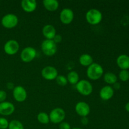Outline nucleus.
Listing matches in <instances>:
<instances>
[{
  "instance_id": "1",
  "label": "nucleus",
  "mask_w": 129,
  "mask_h": 129,
  "mask_svg": "<svg viewBox=\"0 0 129 129\" xmlns=\"http://www.w3.org/2000/svg\"><path fill=\"white\" fill-rule=\"evenodd\" d=\"M104 71L102 66L98 63L93 62L88 67L86 74L88 78L91 80L96 81L99 79L103 76Z\"/></svg>"
},
{
  "instance_id": "2",
  "label": "nucleus",
  "mask_w": 129,
  "mask_h": 129,
  "mask_svg": "<svg viewBox=\"0 0 129 129\" xmlns=\"http://www.w3.org/2000/svg\"><path fill=\"white\" fill-rule=\"evenodd\" d=\"M103 16L102 13L98 9L92 8L87 11L86 14V20L87 22L91 25H96L102 21Z\"/></svg>"
},
{
  "instance_id": "3",
  "label": "nucleus",
  "mask_w": 129,
  "mask_h": 129,
  "mask_svg": "<svg viewBox=\"0 0 129 129\" xmlns=\"http://www.w3.org/2000/svg\"><path fill=\"white\" fill-rule=\"evenodd\" d=\"M41 49L42 52L47 56H53L55 55L57 50V44L53 41V40L45 39L42 42L41 45Z\"/></svg>"
},
{
  "instance_id": "4",
  "label": "nucleus",
  "mask_w": 129,
  "mask_h": 129,
  "mask_svg": "<svg viewBox=\"0 0 129 129\" xmlns=\"http://www.w3.org/2000/svg\"><path fill=\"white\" fill-rule=\"evenodd\" d=\"M76 88L78 93L83 96L90 95L93 89L91 83L85 79L79 80L76 84Z\"/></svg>"
},
{
  "instance_id": "5",
  "label": "nucleus",
  "mask_w": 129,
  "mask_h": 129,
  "mask_svg": "<svg viewBox=\"0 0 129 129\" xmlns=\"http://www.w3.org/2000/svg\"><path fill=\"white\" fill-rule=\"evenodd\" d=\"M49 116L50 122L57 124L64 122L66 118V113L62 108H55L50 112Z\"/></svg>"
},
{
  "instance_id": "6",
  "label": "nucleus",
  "mask_w": 129,
  "mask_h": 129,
  "mask_svg": "<svg viewBox=\"0 0 129 129\" xmlns=\"http://www.w3.org/2000/svg\"><path fill=\"white\" fill-rule=\"evenodd\" d=\"M18 23V18L13 13L5 15L1 20V24L6 28H13Z\"/></svg>"
},
{
  "instance_id": "7",
  "label": "nucleus",
  "mask_w": 129,
  "mask_h": 129,
  "mask_svg": "<svg viewBox=\"0 0 129 129\" xmlns=\"http://www.w3.org/2000/svg\"><path fill=\"white\" fill-rule=\"evenodd\" d=\"M37 56V50L31 47H27L23 49L20 54V58L24 62L28 63L32 61Z\"/></svg>"
},
{
  "instance_id": "8",
  "label": "nucleus",
  "mask_w": 129,
  "mask_h": 129,
  "mask_svg": "<svg viewBox=\"0 0 129 129\" xmlns=\"http://www.w3.org/2000/svg\"><path fill=\"white\" fill-rule=\"evenodd\" d=\"M42 76L46 80L52 81L56 79L57 77L58 71L54 67L51 66H47L44 68L41 72Z\"/></svg>"
},
{
  "instance_id": "9",
  "label": "nucleus",
  "mask_w": 129,
  "mask_h": 129,
  "mask_svg": "<svg viewBox=\"0 0 129 129\" xmlns=\"http://www.w3.org/2000/svg\"><path fill=\"white\" fill-rule=\"evenodd\" d=\"M20 49L19 43L15 40H10L5 43L4 45V50L6 54L13 55L16 54Z\"/></svg>"
},
{
  "instance_id": "10",
  "label": "nucleus",
  "mask_w": 129,
  "mask_h": 129,
  "mask_svg": "<svg viewBox=\"0 0 129 129\" xmlns=\"http://www.w3.org/2000/svg\"><path fill=\"white\" fill-rule=\"evenodd\" d=\"M13 96L16 102H25L27 97V92L26 89L21 86H16L13 89Z\"/></svg>"
},
{
  "instance_id": "11",
  "label": "nucleus",
  "mask_w": 129,
  "mask_h": 129,
  "mask_svg": "<svg viewBox=\"0 0 129 129\" xmlns=\"http://www.w3.org/2000/svg\"><path fill=\"white\" fill-rule=\"evenodd\" d=\"M74 14L73 10L70 8H64L60 13V20L62 23L65 25L70 24L73 21Z\"/></svg>"
},
{
  "instance_id": "12",
  "label": "nucleus",
  "mask_w": 129,
  "mask_h": 129,
  "mask_svg": "<svg viewBox=\"0 0 129 129\" xmlns=\"http://www.w3.org/2000/svg\"><path fill=\"white\" fill-rule=\"evenodd\" d=\"M75 110L78 115L81 117H85L90 113V107L86 102H79L76 105Z\"/></svg>"
},
{
  "instance_id": "13",
  "label": "nucleus",
  "mask_w": 129,
  "mask_h": 129,
  "mask_svg": "<svg viewBox=\"0 0 129 129\" xmlns=\"http://www.w3.org/2000/svg\"><path fill=\"white\" fill-rule=\"evenodd\" d=\"M15 110V106L11 102H4L0 103V114L1 115L9 116L13 114Z\"/></svg>"
},
{
  "instance_id": "14",
  "label": "nucleus",
  "mask_w": 129,
  "mask_h": 129,
  "mask_svg": "<svg viewBox=\"0 0 129 129\" xmlns=\"http://www.w3.org/2000/svg\"><path fill=\"white\" fill-rule=\"evenodd\" d=\"M114 95V89L110 86H105L100 91V97L104 101L110 100Z\"/></svg>"
},
{
  "instance_id": "15",
  "label": "nucleus",
  "mask_w": 129,
  "mask_h": 129,
  "mask_svg": "<svg viewBox=\"0 0 129 129\" xmlns=\"http://www.w3.org/2000/svg\"><path fill=\"white\" fill-rule=\"evenodd\" d=\"M21 6L24 11L31 13L36 10L37 3L35 0H23L21 2Z\"/></svg>"
},
{
  "instance_id": "16",
  "label": "nucleus",
  "mask_w": 129,
  "mask_h": 129,
  "mask_svg": "<svg viewBox=\"0 0 129 129\" xmlns=\"http://www.w3.org/2000/svg\"><path fill=\"white\" fill-rule=\"evenodd\" d=\"M42 34L47 40H53L56 35V30L53 25L48 24L43 27Z\"/></svg>"
},
{
  "instance_id": "17",
  "label": "nucleus",
  "mask_w": 129,
  "mask_h": 129,
  "mask_svg": "<svg viewBox=\"0 0 129 129\" xmlns=\"http://www.w3.org/2000/svg\"><path fill=\"white\" fill-rule=\"evenodd\" d=\"M117 64L122 70L129 69V56L125 54L119 55L117 59Z\"/></svg>"
},
{
  "instance_id": "18",
  "label": "nucleus",
  "mask_w": 129,
  "mask_h": 129,
  "mask_svg": "<svg viewBox=\"0 0 129 129\" xmlns=\"http://www.w3.org/2000/svg\"><path fill=\"white\" fill-rule=\"evenodd\" d=\"M43 5L47 11H55L59 8V3L57 0H44Z\"/></svg>"
},
{
  "instance_id": "19",
  "label": "nucleus",
  "mask_w": 129,
  "mask_h": 129,
  "mask_svg": "<svg viewBox=\"0 0 129 129\" xmlns=\"http://www.w3.org/2000/svg\"><path fill=\"white\" fill-rule=\"evenodd\" d=\"M79 62L83 66L88 67L93 63V59L89 54H83L79 57Z\"/></svg>"
},
{
  "instance_id": "20",
  "label": "nucleus",
  "mask_w": 129,
  "mask_h": 129,
  "mask_svg": "<svg viewBox=\"0 0 129 129\" xmlns=\"http://www.w3.org/2000/svg\"><path fill=\"white\" fill-rule=\"evenodd\" d=\"M67 79L70 84H73V85H74V84L76 85L79 81V74L74 71L69 72L67 76Z\"/></svg>"
},
{
  "instance_id": "21",
  "label": "nucleus",
  "mask_w": 129,
  "mask_h": 129,
  "mask_svg": "<svg viewBox=\"0 0 129 129\" xmlns=\"http://www.w3.org/2000/svg\"><path fill=\"white\" fill-rule=\"evenodd\" d=\"M104 81L109 84H113L117 82V77L114 73H107L104 74Z\"/></svg>"
},
{
  "instance_id": "22",
  "label": "nucleus",
  "mask_w": 129,
  "mask_h": 129,
  "mask_svg": "<svg viewBox=\"0 0 129 129\" xmlns=\"http://www.w3.org/2000/svg\"><path fill=\"white\" fill-rule=\"evenodd\" d=\"M37 120L42 124H47L50 122L49 116L45 112H40L37 115Z\"/></svg>"
},
{
  "instance_id": "23",
  "label": "nucleus",
  "mask_w": 129,
  "mask_h": 129,
  "mask_svg": "<svg viewBox=\"0 0 129 129\" xmlns=\"http://www.w3.org/2000/svg\"><path fill=\"white\" fill-rule=\"evenodd\" d=\"M9 129H24V126L21 122L17 120H13L9 123Z\"/></svg>"
},
{
  "instance_id": "24",
  "label": "nucleus",
  "mask_w": 129,
  "mask_h": 129,
  "mask_svg": "<svg viewBox=\"0 0 129 129\" xmlns=\"http://www.w3.org/2000/svg\"><path fill=\"white\" fill-rule=\"evenodd\" d=\"M55 81L58 85L60 86H65L68 83L67 78L63 75H58L55 79Z\"/></svg>"
},
{
  "instance_id": "25",
  "label": "nucleus",
  "mask_w": 129,
  "mask_h": 129,
  "mask_svg": "<svg viewBox=\"0 0 129 129\" xmlns=\"http://www.w3.org/2000/svg\"><path fill=\"white\" fill-rule=\"evenodd\" d=\"M119 78L123 82H126L129 79V72L127 70H122L119 73Z\"/></svg>"
},
{
  "instance_id": "26",
  "label": "nucleus",
  "mask_w": 129,
  "mask_h": 129,
  "mask_svg": "<svg viewBox=\"0 0 129 129\" xmlns=\"http://www.w3.org/2000/svg\"><path fill=\"white\" fill-rule=\"evenodd\" d=\"M9 122L6 118L0 117V129H6L8 128Z\"/></svg>"
},
{
  "instance_id": "27",
  "label": "nucleus",
  "mask_w": 129,
  "mask_h": 129,
  "mask_svg": "<svg viewBox=\"0 0 129 129\" xmlns=\"http://www.w3.org/2000/svg\"><path fill=\"white\" fill-rule=\"evenodd\" d=\"M59 129H71L70 124L66 122H62L59 123Z\"/></svg>"
},
{
  "instance_id": "28",
  "label": "nucleus",
  "mask_w": 129,
  "mask_h": 129,
  "mask_svg": "<svg viewBox=\"0 0 129 129\" xmlns=\"http://www.w3.org/2000/svg\"><path fill=\"white\" fill-rule=\"evenodd\" d=\"M7 96V94L3 90H0V103L5 102Z\"/></svg>"
},
{
  "instance_id": "29",
  "label": "nucleus",
  "mask_w": 129,
  "mask_h": 129,
  "mask_svg": "<svg viewBox=\"0 0 129 129\" xmlns=\"http://www.w3.org/2000/svg\"><path fill=\"white\" fill-rule=\"evenodd\" d=\"M62 40V37L59 34H56L55 36L54 37V38L53 39V41L55 43V44H57V43L61 42Z\"/></svg>"
},
{
  "instance_id": "30",
  "label": "nucleus",
  "mask_w": 129,
  "mask_h": 129,
  "mask_svg": "<svg viewBox=\"0 0 129 129\" xmlns=\"http://www.w3.org/2000/svg\"><path fill=\"white\" fill-rule=\"evenodd\" d=\"M81 123L84 125H86L88 124L89 123V120H88V117H81Z\"/></svg>"
},
{
  "instance_id": "31",
  "label": "nucleus",
  "mask_w": 129,
  "mask_h": 129,
  "mask_svg": "<svg viewBox=\"0 0 129 129\" xmlns=\"http://www.w3.org/2000/svg\"><path fill=\"white\" fill-rule=\"evenodd\" d=\"M6 87H7V88L8 89H13L14 88H15V84H13V83H11V82H9V83H7V84H6Z\"/></svg>"
},
{
  "instance_id": "32",
  "label": "nucleus",
  "mask_w": 129,
  "mask_h": 129,
  "mask_svg": "<svg viewBox=\"0 0 129 129\" xmlns=\"http://www.w3.org/2000/svg\"><path fill=\"white\" fill-rule=\"evenodd\" d=\"M113 88L115 89H117H117H119L120 88V84L118 83V82L115 83V84H113Z\"/></svg>"
},
{
  "instance_id": "33",
  "label": "nucleus",
  "mask_w": 129,
  "mask_h": 129,
  "mask_svg": "<svg viewBox=\"0 0 129 129\" xmlns=\"http://www.w3.org/2000/svg\"><path fill=\"white\" fill-rule=\"evenodd\" d=\"M125 108L126 110H127L128 112H129V102L125 105Z\"/></svg>"
},
{
  "instance_id": "34",
  "label": "nucleus",
  "mask_w": 129,
  "mask_h": 129,
  "mask_svg": "<svg viewBox=\"0 0 129 129\" xmlns=\"http://www.w3.org/2000/svg\"><path fill=\"white\" fill-rule=\"evenodd\" d=\"M71 129H82V128H79V127H75V128H71Z\"/></svg>"
}]
</instances>
